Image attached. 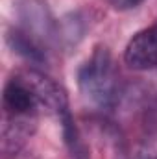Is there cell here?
<instances>
[{
	"mask_svg": "<svg viewBox=\"0 0 157 159\" xmlns=\"http://www.w3.org/2000/svg\"><path fill=\"white\" fill-rule=\"evenodd\" d=\"M144 0H107V4L111 7H115L118 11H128V9H133L137 7L139 4H142Z\"/></svg>",
	"mask_w": 157,
	"mask_h": 159,
	"instance_id": "8992f818",
	"label": "cell"
},
{
	"mask_svg": "<svg viewBox=\"0 0 157 159\" xmlns=\"http://www.w3.org/2000/svg\"><path fill=\"white\" fill-rule=\"evenodd\" d=\"M124 63L133 70L157 69V22L129 39L124 50Z\"/></svg>",
	"mask_w": 157,
	"mask_h": 159,
	"instance_id": "3957f363",
	"label": "cell"
},
{
	"mask_svg": "<svg viewBox=\"0 0 157 159\" xmlns=\"http://www.w3.org/2000/svg\"><path fill=\"white\" fill-rule=\"evenodd\" d=\"M19 76L24 80V83L34 93L43 113L52 115L59 120L65 113L70 111L67 91L48 74H44L43 70H37V69H26L19 72Z\"/></svg>",
	"mask_w": 157,
	"mask_h": 159,
	"instance_id": "7a4b0ae2",
	"label": "cell"
},
{
	"mask_svg": "<svg viewBox=\"0 0 157 159\" xmlns=\"http://www.w3.org/2000/svg\"><path fill=\"white\" fill-rule=\"evenodd\" d=\"M59 124H61V133H63V143L70 154V159H91V154H89V148L85 144V141L81 139V133H79L78 126L72 119L70 111L65 113L61 119H59Z\"/></svg>",
	"mask_w": 157,
	"mask_h": 159,
	"instance_id": "5b68a950",
	"label": "cell"
},
{
	"mask_svg": "<svg viewBox=\"0 0 157 159\" xmlns=\"http://www.w3.org/2000/svg\"><path fill=\"white\" fill-rule=\"evenodd\" d=\"M6 41H7L9 48L17 56L24 57L26 61L35 63V65H41V63L46 61V52L43 48V43L37 41L24 28H11V30H7Z\"/></svg>",
	"mask_w": 157,
	"mask_h": 159,
	"instance_id": "277c9868",
	"label": "cell"
},
{
	"mask_svg": "<svg viewBox=\"0 0 157 159\" xmlns=\"http://www.w3.org/2000/svg\"><path fill=\"white\" fill-rule=\"evenodd\" d=\"M78 87L85 100L100 109H111L120 98V74L107 46H94L78 69Z\"/></svg>",
	"mask_w": 157,
	"mask_h": 159,
	"instance_id": "6da1fadb",
	"label": "cell"
}]
</instances>
